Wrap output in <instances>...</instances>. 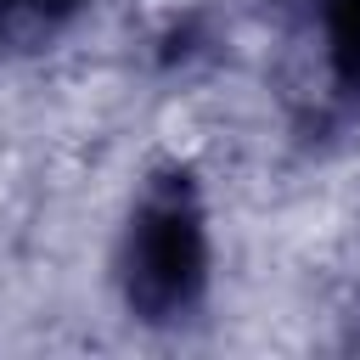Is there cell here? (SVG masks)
<instances>
[{"mask_svg":"<svg viewBox=\"0 0 360 360\" xmlns=\"http://www.w3.org/2000/svg\"><path fill=\"white\" fill-rule=\"evenodd\" d=\"M208 281V231L186 174L158 180L124 236V298L146 321H174Z\"/></svg>","mask_w":360,"mask_h":360,"instance_id":"cell-1","label":"cell"},{"mask_svg":"<svg viewBox=\"0 0 360 360\" xmlns=\"http://www.w3.org/2000/svg\"><path fill=\"white\" fill-rule=\"evenodd\" d=\"M326 39L343 79H360V0H326Z\"/></svg>","mask_w":360,"mask_h":360,"instance_id":"cell-2","label":"cell"}]
</instances>
